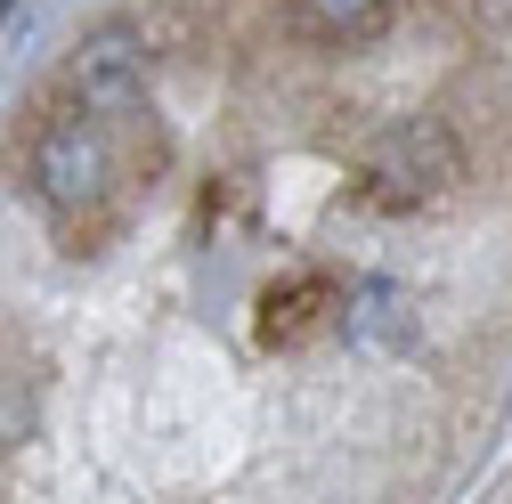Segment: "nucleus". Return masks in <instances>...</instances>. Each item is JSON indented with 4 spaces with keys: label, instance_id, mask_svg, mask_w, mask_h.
Here are the masks:
<instances>
[{
    "label": "nucleus",
    "instance_id": "1",
    "mask_svg": "<svg viewBox=\"0 0 512 504\" xmlns=\"http://www.w3.org/2000/svg\"><path fill=\"white\" fill-rule=\"evenodd\" d=\"M33 187H41V204H57V212H82V204L106 196V139H98L90 114H57L49 131L33 139Z\"/></svg>",
    "mask_w": 512,
    "mask_h": 504
},
{
    "label": "nucleus",
    "instance_id": "2",
    "mask_svg": "<svg viewBox=\"0 0 512 504\" xmlns=\"http://www.w3.org/2000/svg\"><path fill=\"white\" fill-rule=\"evenodd\" d=\"M139 82H147V49H139V33L98 25V33L74 49V98H82V114H122V106L139 98Z\"/></svg>",
    "mask_w": 512,
    "mask_h": 504
},
{
    "label": "nucleus",
    "instance_id": "3",
    "mask_svg": "<svg viewBox=\"0 0 512 504\" xmlns=\"http://www.w3.org/2000/svg\"><path fill=\"white\" fill-rule=\"evenodd\" d=\"M374 204H431L447 179H456V155H447V139L431 131V122H415V131H399L391 147L374 155Z\"/></svg>",
    "mask_w": 512,
    "mask_h": 504
},
{
    "label": "nucleus",
    "instance_id": "4",
    "mask_svg": "<svg viewBox=\"0 0 512 504\" xmlns=\"http://www.w3.org/2000/svg\"><path fill=\"white\" fill-rule=\"evenodd\" d=\"M326 309H334V293L317 285V277L269 285V301H261V342H309L317 326H326Z\"/></svg>",
    "mask_w": 512,
    "mask_h": 504
},
{
    "label": "nucleus",
    "instance_id": "5",
    "mask_svg": "<svg viewBox=\"0 0 512 504\" xmlns=\"http://www.w3.org/2000/svg\"><path fill=\"white\" fill-rule=\"evenodd\" d=\"M382 17V0H301V25L309 33H358Z\"/></svg>",
    "mask_w": 512,
    "mask_h": 504
},
{
    "label": "nucleus",
    "instance_id": "6",
    "mask_svg": "<svg viewBox=\"0 0 512 504\" xmlns=\"http://www.w3.org/2000/svg\"><path fill=\"white\" fill-rule=\"evenodd\" d=\"M0 17H9V0H0Z\"/></svg>",
    "mask_w": 512,
    "mask_h": 504
}]
</instances>
